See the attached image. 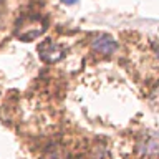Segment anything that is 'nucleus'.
<instances>
[{"label":"nucleus","instance_id":"nucleus-5","mask_svg":"<svg viewBox=\"0 0 159 159\" xmlns=\"http://www.w3.org/2000/svg\"><path fill=\"white\" fill-rule=\"evenodd\" d=\"M152 48H154V52H156V55L159 57V43H152Z\"/></svg>","mask_w":159,"mask_h":159},{"label":"nucleus","instance_id":"nucleus-2","mask_svg":"<svg viewBox=\"0 0 159 159\" xmlns=\"http://www.w3.org/2000/svg\"><path fill=\"white\" fill-rule=\"evenodd\" d=\"M43 23L40 22V20L37 18H27L23 23L18 25L17 32H15V35L22 40V42H30V40H35L37 37H40V35L43 33Z\"/></svg>","mask_w":159,"mask_h":159},{"label":"nucleus","instance_id":"nucleus-6","mask_svg":"<svg viewBox=\"0 0 159 159\" xmlns=\"http://www.w3.org/2000/svg\"><path fill=\"white\" fill-rule=\"evenodd\" d=\"M61 2L66 5H73V3H76V0H61Z\"/></svg>","mask_w":159,"mask_h":159},{"label":"nucleus","instance_id":"nucleus-1","mask_svg":"<svg viewBox=\"0 0 159 159\" xmlns=\"http://www.w3.org/2000/svg\"><path fill=\"white\" fill-rule=\"evenodd\" d=\"M38 55L45 63H57L65 57V47L53 40H43L38 47Z\"/></svg>","mask_w":159,"mask_h":159},{"label":"nucleus","instance_id":"nucleus-4","mask_svg":"<svg viewBox=\"0 0 159 159\" xmlns=\"http://www.w3.org/2000/svg\"><path fill=\"white\" fill-rule=\"evenodd\" d=\"M91 48L101 55H111L118 50V43L109 35H96L91 42Z\"/></svg>","mask_w":159,"mask_h":159},{"label":"nucleus","instance_id":"nucleus-3","mask_svg":"<svg viewBox=\"0 0 159 159\" xmlns=\"http://www.w3.org/2000/svg\"><path fill=\"white\" fill-rule=\"evenodd\" d=\"M138 152L143 157H159V134L148 133L139 139Z\"/></svg>","mask_w":159,"mask_h":159}]
</instances>
